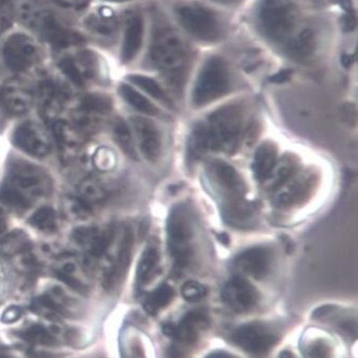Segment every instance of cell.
I'll return each instance as SVG.
<instances>
[{
  "instance_id": "6da1fadb",
  "label": "cell",
  "mask_w": 358,
  "mask_h": 358,
  "mask_svg": "<svg viewBox=\"0 0 358 358\" xmlns=\"http://www.w3.org/2000/svg\"><path fill=\"white\" fill-rule=\"evenodd\" d=\"M243 125L242 107L228 104L210 115L206 122H200L194 129L188 151L198 159L208 151L234 153L241 139Z\"/></svg>"
},
{
  "instance_id": "7a4b0ae2",
  "label": "cell",
  "mask_w": 358,
  "mask_h": 358,
  "mask_svg": "<svg viewBox=\"0 0 358 358\" xmlns=\"http://www.w3.org/2000/svg\"><path fill=\"white\" fill-rule=\"evenodd\" d=\"M50 189L52 182L45 171L25 159H14L8 165L0 200L12 209L26 210L48 197Z\"/></svg>"
},
{
  "instance_id": "3957f363",
  "label": "cell",
  "mask_w": 358,
  "mask_h": 358,
  "mask_svg": "<svg viewBox=\"0 0 358 358\" xmlns=\"http://www.w3.org/2000/svg\"><path fill=\"white\" fill-rule=\"evenodd\" d=\"M210 179L222 198L224 218L232 224H248L252 215L250 204L245 199L246 186L232 166L215 161L210 166Z\"/></svg>"
},
{
  "instance_id": "277c9868",
  "label": "cell",
  "mask_w": 358,
  "mask_h": 358,
  "mask_svg": "<svg viewBox=\"0 0 358 358\" xmlns=\"http://www.w3.org/2000/svg\"><path fill=\"white\" fill-rule=\"evenodd\" d=\"M150 57L155 66L163 71L173 84L184 78L188 62V50L181 36L173 30H159L153 36Z\"/></svg>"
},
{
  "instance_id": "5b68a950",
  "label": "cell",
  "mask_w": 358,
  "mask_h": 358,
  "mask_svg": "<svg viewBox=\"0 0 358 358\" xmlns=\"http://www.w3.org/2000/svg\"><path fill=\"white\" fill-rule=\"evenodd\" d=\"M193 224L187 208L176 206L167 220V248L176 266L183 268L193 252Z\"/></svg>"
},
{
  "instance_id": "8992f818",
  "label": "cell",
  "mask_w": 358,
  "mask_h": 358,
  "mask_svg": "<svg viewBox=\"0 0 358 358\" xmlns=\"http://www.w3.org/2000/svg\"><path fill=\"white\" fill-rule=\"evenodd\" d=\"M230 89L227 66L220 57L210 58L202 66L193 90V103L201 107L222 98Z\"/></svg>"
},
{
  "instance_id": "52a82bcc",
  "label": "cell",
  "mask_w": 358,
  "mask_h": 358,
  "mask_svg": "<svg viewBox=\"0 0 358 358\" xmlns=\"http://www.w3.org/2000/svg\"><path fill=\"white\" fill-rule=\"evenodd\" d=\"M296 11L290 0H262L259 22L263 32L272 41L288 39L296 24Z\"/></svg>"
},
{
  "instance_id": "ba28073f",
  "label": "cell",
  "mask_w": 358,
  "mask_h": 358,
  "mask_svg": "<svg viewBox=\"0 0 358 358\" xmlns=\"http://www.w3.org/2000/svg\"><path fill=\"white\" fill-rule=\"evenodd\" d=\"M177 17L186 31L201 41L213 42L220 36L215 13L203 6H182L177 10Z\"/></svg>"
},
{
  "instance_id": "9c48e42d",
  "label": "cell",
  "mask_w": 358,
  "mask_h": 358,
  "mask_svg": "<svg viewBox=\"0 0 358 358\" xmlns=\"http://www.w3.org/2000/svg\"><path fill=\"white\" fill-rule=\"evenodd\" d=\"M3 56L10 71L22 73L29 70L39 62L41 52L31 36L17 32L8 36L3 44Z\"/></svg>"
},
{
  "instance_id": "30bf717a",
  "label": "cell",
  "mask_w": 358,
  "mask_h": 358,
  "mask_svg": "<svg viewBox=\"0 0 358 358\" xmlns=\"http://www.w3.org/2000/svg\"><path fill=\"white\" fill-rule=\"evenodd\" d=\"M277 339L274 329L260 322L242 325L232 334V341L238 348L256 355L270 351L276 345Z\"/></svg>"
},
{
  "instance_id": "8fae6325",
  "label": "cell",
  "mask_w": 358,
  "mask_h": 358,
  "mask_svg": "<svg viewBox=\"0 0 358 358\" xmlns=\"http://www.w3.org/2000/svg\"><path fill=\"white\" fill-rule=\"evenodd\" d=\"M34 22L36 29L55 48H71L83 42V38L78 32L66 27L58 16L52 12L42 11L36 13Z\"/></svg>"
},
{
  "instance_id": "7c38bea8",
  "label": "cell",
  "mask_w": 358,
  "mask_h": 358,
  "mask_svg": "<svg viewBox=\"0 0 358 358\" xmlns=\"http://www.w3.org/2000/svg\"><path fill=\"white\" fill-rule=\"evenodd\" d=\"M12 143L24 152L36 157H43L52 149V141L48 131L39 123H22L12 135Z\"/></svg>"
},
{
  "instance_id": "4fadbf2b",
  "label": "cell",
  "mask_w": 358,
  "mask_h": 358,
  "mask_svg": "<svg viewBox=\"0 0 358 358\" xmlns=\"http://www.w3.org/2000/svg\"><path fill=\"white\" fill-rule=\"evenodd\" d=\"M209 327V317L202 311H191L184 315L178 323H167L164 333L175 343L191 345L197 343L200 334Z\"/></svg>"
},
{
  "instance_id": "5bb4252c",
  "label": "cell",
  "mask_w": 358,
  "mask_h": 358,
  "mask_svg": "<svg viewBox=\"0 0 358 358\" xmlns=\"http://www.w3.org/2000/svg\"><path fill=\"white\" fill-rule=\"evenodd\" d=\"M224 304L236 313H248L258 303L259 294L254 286L244 277H234L222 290Z\"/></svg>"
},
{
  "instance_id": "9a60e30c",
  "label": "cell",
  "mask_w": 358,
  "mask_h": 358,
  "mask_svg": "<svg viewBox=\"0 0 358 358\" xmlns=\"http://www.w3.org/2000/svg\"><path fill=\"white\" fill-rule=\"evenodd\" d=\"M271 266L270 252L262 246L248 248L234 260V268L241 277L261 279L268 274Z\"/></svg>"
},
{
  "instance_id": "2e32d148",
  "label": "cell",
  "mask_w": 358,
  "mask_h": 358,
  "mask_svg": "<svg viewBox=\"0 0 358 358\" xmlns=\"http://www.w3.org/2000/svg\"><path fill=\"white\" fill-rule=\"evenodd\" d=\"M131 123L143 157L148 161L157 162L162 151L161 135L157 125L152 121L138 116L131 117Z\"/></svg>"
},
{
  "instance_id": "e0dca14e",
  "label": "cell",
  "mask_w": 358,
  "mask_h": 358,
  "mask_svg": "<svg viewBox=\"0 0 358 358\" xmlns=\"http://www.w3.org/2000/svg\"><path fill=\"white\" fill-rule=\"evenodd\" d=\"M52 131L64 159H71L76 157L84 143L82 131L76 125L70 124L64 120L56 121Z\"/></svg>"
},
{
  "instance_id": "ac0fdd59",
  "label": "cell",
  "mask_w": 358,
  "mask_h": 358,
  "mask_svg": "<svg viewBox=\"0 0 358 358\" xmlns=\"http://www.w3.org/2000/svg\"><path fill=\"white\" fill-rule=\"evenodd\" d=\"M143 30L145 24L143 16L139 13L131 14L127 18L121 48L120 57L123 64H129L136 57L143 44Z\"/></svg>"
},
{
  "instance_id": "d6986e66",
  "label": "cell",
  "mask_w": 358,
  "mask_h": 358,
  "mask_svg": "<svg viewBox=\"0 0 358 358\" xmlns=\"http://www.w3.org/2000/svg\"><path fill=\"white\" fill-rule=\"evenodd\" d=\"M133 248H134V234L131 228H127L123 234L122 240L119 248L118 257L114 266L111 268L110 272L106 275L104 286L106 289L114 288L117 284L123 280L127 268L131 264V254H133Z\"/></svg>"
},
{
  "instance_id": "ffe728a7",
  "label": "cell",
  "mask_w": 358,
  "mask_h": 358,
  "mask_svg": "<svg viewBox=\"0 0 358 358\" xmlns=\"http://www.w3.org/2000/svg\"><path fill=\"white\" fill-rule=\"evenodd\" d=\"M87 29L103 41H110L118 34V20L114 12L106 8H99L87 16Z\"/></svg>"
},
{
  "instance_id": "44dd1931",
  "label": "cell",
  "mask_w": 358,
  "mask_h": 358,
  "mask_svg": "<svg viewBox=\"0 0 358 358\" xmlns=\"http://www.w3.org/2000/svg\"><path fill=\"white\" fill-rule=\"evenodd\" d=\"M0 99L12 114H25L29 110L34 101L32 91L22 83H9L1 90Z\"/></svg>"
},
{
  "instance_id": "7402d4cb",
  "label": "cell",
  "mask_w": 358,
  "mask_h": 358,
  "mask_svg": "<svg viewBox=\"0 0 358 358\" xmlns=\"http://www.w3.org/2000/svg\"><path fill=\"white\" fill-rule=\"evenodd\" d=\"M74 238L78 244L88 248L91 255L100 257L109 248L114 238V231L111 229L99 231L94 228H80L78 231H75Z\"/></svg>"
},
{
  "instance_id": "603a6c76",
  "label": "cell",
  "mask_w": 358,
  "mask_h": 358,
  "mask_svg": "<svg viewBox=\"0 0 358 358\" xmlns=\"http://www.w3.org/2000/svg\"><path fill=\"white\" fill-rule=\"evenodd\" d=\"M277 163V148L271 141H264L259 145L252 161V171L259 181H266L270 177Z\"/></svg>"
},
{
  "instance_id": "cb8c5ba5",
  "label": "cell",
  "mask_w": 358,
  "mask_h": 358,
  "mask_svg": "<svg viewBox=\"0 0 358 358\" xmlns=\"http://www.w3.org/2000/svg\"><path fill=\"white\" fill-rule=\"evenodd\" d=\"M315 48V38L310 29L301 30L288 43V52L294 59H304L313 54Z\"/></svg>"
},
{
  "instance_id": "d4e9b609",
  "label": "cell",
  "mask_w": 358,
  "mask_h": 358,
  "mask_svg": "<svg viewBox=\"0 0 358 358\" xmlns=\"http://www.w3.org/2000/svg\"><path fill=\"white\" fill-rule=\"evenodd\" d=\"M311 185L313 180L309 177L293 180L292 184L287 186L284 192L278 196L277 202L282 206H291L301 201V198L305 197L309 193V187H311Z\"/></svg>"
},
{
  "instance_id": "484cf974",
  "label": "cell",
  "mask_w": 358,
  "mask_h": 358,
  "mask_svg": "<svg viewBox=\"0 0 358 358\" xmlns=\"http://www.w3.org/2000/svg\"><path fill=\"white\" fill-rule=\"evenodd\" d=\"M30 241L27 234L22 230H13L0 238V255L14 256L29 248Z\"/></svg>"
},
{
  "instance_id": "4316f807",
  "label": "cell",
  "mask_w": 358,
  "mask_h": 358,
  "mask_svg": "<svg viewBox=\"0 0 358 358\" xmlns=\"http://www.w3.org/2000/svg\"><path fill=\"white\" fill-rule=\"evenodd\" d=\"M299 347L306 358H333L331 343L320 336H305Z\"/></svg>"
},
{
  "instance_id": "83f0119b",
  "label": "cell",
  "mask_w": 358,
  "mask_h": 358,
  "mask_svg": "<svg viewBox=\"0 0 358 358\" xmlns=\"http://www.w3.org/2000/svg\"><path fill=\"white\" fill-rule=\"evenodd\" d=\"M64 98L66 94L64 91L52 83H44L40 88V102L43 111L48 114H54L62 108Z\"/></svg>"
},
{
  "instance_id": "f1b7e54d",
  "label": "cell",
  "mask_w": 358,
  "mask_h": 358,
  "mask_svg": "<svg viewBox=\"0 0 358 358\" xmlns=\"http://www.w3.org/2000/svg\"><path fill=\"white\" fill-rule=\"evenodd\" d=\"M173 289L167 284L161 285L159 288L150 292L145 297V309L150 315H157L162 309L166 308L173 301Z\"/></svg>"
},
{
  "instance_id": "f546056e",
  "label": "cell",
  "mask_w": 358,
  "mask_h": 358,
  "mask_svg": "<svg viewBox=\"0 0 358 358\" xmlns=\"http://www.w3.org/2000/svg\"><path fill=\"white\" fill-rule=\"evenodd\" d=\"M159 255L155 248H148L141 255L137 266V284L145 285L152 278L159 266Z\"/></svg>"
},
{
  "instance_id": "4dcf8cb0",
  "label": "cell",
  "mask_w": 358,
  "mask_h": 358,
  "mask_svg": "<svg viewBox=\"0 0 358 358\" xmlns=\"http://www.w3.org/2000/svg\"><path fill=\"white\" fill-rule=\"evenodd\" d=\"M122 98L129 103L131 106L134 107L136 110L143 113V114L150 115V116H155L159 114V109L150 102L147 98L137 92L134 88H131L129 85L122 84L119 88Z\"/></svg>"
},
{
  "instance_id": "1f68e13d",
  "label": "cell",
  "mask_w": 358,
  "mask_h": 358,
  "mask_svg": "<svg viewBox=\"0 0 358 358\" xmlns=\"http://www.w3.org/2000/svg\"><path fill=\"white\" fill-rule=\"evenodd\" d=\"M114 139L118 147L122 150L129 159L137 161L138 155H137L136 148H135L134 141L131 137V129L129 125L122 119H119L114 125Z\"/></svg>"
},
{
  "instance_id": "d6a6232c",
  "label": "cell",
  "mask_w": 358,
  "mask_h": 358,
  "mask_svg": "<svg viewBox=\"0 0 358 358\" xmlns=\"http://www.w3.org/2000/svg\"><path fill=\"white\" fill-rule=\"evenodd\" d=\"M105 198L104 188L94 179H86L78 187V200L83 204L90 208L93 204L99 203Z\"/></svg>"
},
{
  "instance_id": "836d02e7",
  "label": "cell",
  "mask_w": 358,
  "mask_h": 358,
  "mask_svg": "<svg viewBox=\"0 0 358 358\" xmlns=\"http://www.w3.org/2000/svg\"><path fill=\"white\" fill-rule=\"evenodd\" d=\"M129 82L133 83V84L136 85L139 88L145 91V92L149 93L150 96H152L157 100L161 101L164 104L167 105L168 107H173V102H171L169 96L166 94L165 91L152 78L143 76V75H129Z\"/></svg>"
},
{
  "instance_id": "e575fe53",
  "label": "cell",
  "mask_w": 358,
  "mask_h": 358,
  "mask_svg": "<svg viewBox=\"0 0 358 358\" xmlns=\"http://www.w3.org/2000/svg\"><path fill=\"white\" fill-rule=\"evenodd\" d=\"M29 224L40 231H54L57 228V216L50 206H42L32 214Z\"/></svg>"
},
{
  "instance_id": "d590c367",
  "label": "cell",
  "mask_w": 358,
  "mask_h": 358,
  "mask_svg": "<svg viewBox=\"0 0 358 358\" xmlns=\"http://www.w3.org/2000/svg\"><path fill=\"white\" fill-rule=\"evenodd\" d=\"M111 109V101L106 96L93 93L88 94L82 100L80 110L86 114L104 115Z\"/></svg>"
},
{
  "instance_id": "8d00e7d4",
  "label": "cell",
  "mask_w": 358,
  "mask_h": 358,
  "mask_svg": "<svg viewBox=\"0 0 358 358\" xmlns=\"http://www.w3.org/2000/svg\"><path fill=\"white\" fill-rule=\"evenodd\" d=\"M297 161H295L294 157H287L284 161L281 162L280 165L277 168L276 173H275V181L272 184L273 189H278L279 187L284 185L289 179L293 177L296 173ZM272 171V173H273Z\"/></svg>"
},
{
  "instance_id": "74e56055",
  "label": "cell",
  "mask_w": 358,
  "mask_h": 358,
  "mask_svg": "<svg viewBox=\"0 0 358 358\" xmlns=\"http://www.w3.org/2000/svg\"><path fill=\"white\" fill-rule=\"evenodd\" d=\"M23 337L25 341L36 345H52L55 341L50 331L41 325H34L30 327L23 333Z\"/></svg>"
},
{
  "instance_id": "f35d334b",
  "label": "cell",
  "mask_w": 358,
  "mask_h": 358,
  "mask_svg": "<svg viewBox=\"0 0 358 358\" xmlns=\"http://www.w3.org/2000/svg\"><path fill=\"white\" fill-rule=\"evenodd\" d=\"M182 296L186 301H199L203 299L206 295V289L203 285L200 284L198 281L189 280L186 281L185 284L182 286L181 289Z\"/></svg>"
},
{
  "instance_id": "ab89813d",
  "label": "cell",
  "mask_w": 358,
  "mask_h": 358,
  "mask_svg": "<svg viewBox=\"0 0 358 358\" xmlns=\"http://www.w3.org/2000/svg\"><path fill=\"white\" fill-rule=\"evenodd\" d=\"M13 6L0 3V34L10 27L12 20H13Z\"/></svg>"
},
{
  "instance_id": "60d3db41",
  "label": "cell",
  "mask_w": 358,
  "mask_h": 358,
  "mask_svg": "<svg viewBox=\"0 0 358 358\" xmlns=\"http://www.w3.org/2000/svg\"><path fill=\"white\" fill-rule=\"evenodd\" d=\"M22 315H23V311H22L21 308H18V307H9L7 310L3 313V315H1V322L7 323H14L17 321V320L21 319Z\"/></svg>"
},
{
  "instance_id": "b9f144b4",
  "label": "cell",
  "mask_w": 358,
  "mask_h": 358,
  "mask_svg": "<svg viewBox=\"0 0 358 358\" xmlns=\"http://www.w3.org/2000/svg\"><path fill=\"white\" fill-rule=\"evenodd\" d=\"M341 26H343V31H352L356 26L355 13H354V12H352V13H345V16H343V23H341Z\"/></svg>"
},
{
  "instance_id": "7bdbcfd3",
  "label": "cell",
  "mask_w": 358,
  "mask_h": 358,
  "mask_svg": "<svg viewBox=\"0 0 358 358\" xmlns=\"http://www.w3.org/2000/svg\"><path fill=\"white\" fill-rule=\"evenodd\" d=\"M291 75H292V71L282 70L277 74L273 75L272 78H270V82L275 83V84H284V83L290 80Z\"/></svg>"
},
{
  "instance_id": "ee69618b",
  "label": "cell",
  "mask_w": 358,
  "mask_h": 358,
  "mask_svg": "<svg viewBox=\"0 0 358 358\" xmlns=\"http://www.w3.org/2000/svg\"><path fill=\"white\" fill-rule=\"evenodd\" d=\"M204 358H236L232 354L228 353L226 351H215L206 355Z\"/></svg>"
},
{
  "instance_id": "f6af8a7d",
  "label": "cell",
  "mask_w": 358,
  "mask_h": 358,
  "mask_svg": "<svg viewBox=\"0 0 358 358\" xmlns=\"http://www.w3.org/2000/svg\"><path fill=\"white\" fill-rule=\"evenodd\" d=\"M64 5L70 6V7H82L86 5L88 0H62Z\"/></svg>"
},
{
  "instance_id": "bcb514c9",
  "label": "cell",
  "mask_w": 358,
  "mask_h": 358,
  "mask_svg": "<svg viewBox=\"0 0 358 358\" xmlns=\"http://www.w3.org/2000/svg\"><path fill=\"white\" fill-rule=\"evenodd\" d=\"M339 3H341L343 9H345V13H352V12H354L352 0H339Z\"/></svg>"
},
{
  "instance_id": "7dc6e473",
  "label": "cell",
  "mask_w": 358,
  "mask_h": 358,
  "mask_svg": "<svg viewBox=\"0 0 358 358\" xmlns=\"http://www.w3.org/2000/svg\"><path fill=\"white\" fill-rule=\"evenodd\" d=\"M7 228V220H6L5 214L0 210V234H3Z\"/></svg>"
},
{
  "instance_id": "c3c4849f",
  "label": "cell",
  "mask_w": 358,
  "mask_h": 358,
  "mask_svg": "<svg viewBox=\"0 0 358 358\" xmlns=\"http://www.w3.org/2000/svg\"><path fill=\"white\" fill-rule=\"evenodd\" d=\"M215 1L222 3V5L232 6L240 3L241 0H215Z\"/></svg>"
},
{
  "instance_id": "681fc988",
  "label": "cell",
  "mask_w": 358,
  "mask_h": 358,
  "mask_svg": "<svg viewBox=\"0 0 358 358\" xmlns=\"http://www.w3.org/2000/svg\"><path fill=\"white\" fill-rule=\"evenodd\" d=\"M280 358H295L293 354L289 353V352H282L280 355Z\"/></svg>"
},
{
  "instance_id": "f907efd6",
  "label": "cell",
  "mask_w": 358,
  "mask_h": 358,
  "mask_svg": "<svg viewBox=\"0 0 358 358\" xmlns=\"http://www.w3.org/2000/svg\"><path fill=\"white\" fill-rule=\"evenodd\" d=\"M105 1H109V3H127V1H131V0H105Z\"/></svg>"
}]
</instances>
